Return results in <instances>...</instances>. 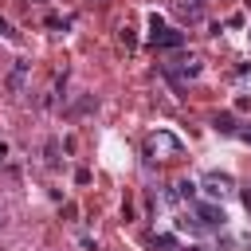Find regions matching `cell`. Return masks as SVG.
<instances>
[{"mask_svg": "<svg viewBox=\"0 0 251 251\" xmlns=\"http://www.w3.org/2000/svg\"><path fill=\"white\" fill-rule=\"evenodd\" d=\"M149 43L161 47V51H176V47H184V31L165 27V20L153 12V16H149Z\"/></svg>", "mask_w": 251, "mask_h": 251, "instance_id": "cell-1", "label": "cell"}, {"mask_svg": "<svg viewBox=\"0 0 251 251\" xmlns=\"http://www.w3.org/2000/svg\"><path fill=\"white\" fill-rule=\"evenodd\" d=\"M200 184H204V192H208L212 200H224V196H231V192H235V180H231L227 173H216V169H212V173H204V180H200Z\"/></svg>", "mask_w": 251, "mask_h": 251, "instance_id": "cell-2", "label": "cell"}, {"mask_svg": "<svg viewBox=\"0 0 251 251\" xmlns=\"http://www.w3.org/2000/svg\"><path fill=\"white\" fill-rule=\"evenodd\" d=\"M192 216L204 224V227H224V208L220 204H212V200H192Z\"/></svg>", "mask_w": 251, "mask_h": 251, "instance_id": "cell-3", "label": "cell"}, {"mask_svg": "<svg viewBox=\"0 0 251 251\" xmlns=\"http://www.w3.org/2000/svg\"><path fill=\"white\" fill-rule=\"evenodd\" d=\"M173 12L188 24H200L204 20V0H173Z\"/></svg>", "mask_w": 251, "mask_h": 251, "instance_id": "cell-4", "label": "cell"}, {"mask_svg": "<svg viewBox=\"0 0 251 251\" xmlns=\"http://www.w3.org/2000/svg\"><path fill=\"white\" fill-rule=\"evenodd\" d=\"M27 71H31V63H27V59H16V67H12V75H8V90H12V94H20V90H24Z\"/></svg>", "mask_w": 251, "mask_h": 251, "instance_id": "cell-5", "label": "cell"}, {"mask_svg": "<svg viewBox=\"0 0 251 251\" xmlns=\"http://www.w3.org/2000/svg\"><path fill=\"white\" fill-rule=\"evenodd\" d=\"M90 110H98V98H94V94H82L75 106H67V118H82V114H90Z\"/></svg>", "mask_w": 251, "mask_h": 251, "instance_id": "cell-6", "label": "cell"}, {"mask_svg": "<svg viewBox=\"0 0 251 251\" xmlns=\"http://www.w3.org/2000/svg\"><path fill=\"white\" fill-rule=\"evenodd\" d=\"M176 227H180V231H192V235H200V231H208V227H204V224H200L196 216H180V220H176Z\"/></svg>", "mask_w": 251, "mask_h": 251, "instance_id": "cell-7", "label": "cell"}, {"mask_svg": "<svg viewBox=\"0 0 251 251\" xmlns=\"http://www.w3.org/2000/svg\"><path fill=\"white\" fill-rule=\"evenodd\" d=\"M153 145H161V149H169V153H180V141H176L173 133H157V137H153Z\"/></svg>", "mask_w": 251, "mask_h": 251, "instance_id": "cell-8", "label": "cell"}, {"mask_svg": "<svg viewBox=\"0 0 251 251\" xmlns=\"http://www.w3.org/2000/svg\"><path fill=\"white\" fill-rule=\"evenodd\" d=\"M216 129H220V133H235L239 126H235V118H231V114H216Z\"/></svg>", "mask_w": 251, "mask_h": 251, "instance_id": "cell-9", "label": "cell"}, {"mask_svg": "<svg viewBox=\"0 0 251 251\" xmlns=\"http://www.w3.org/2000/svg\"><path fill=\"white\" fill-rule=\"evenodd\" d=\"M43 24H47V27H55V31H67V27H71V20H67V16H55V12H51Z\"/></svg>", "mask_w": 251, "mask_h": 251, "instance_id": "cell-10", "label": "cell"}, {"mask_svg": "<svg viewBox=\"0 0 251 251\" xmlns=\"http://www.w3.org/2000/svg\"><path fill=\"white\" fill-rule=\"evenodd\" d=\"M43 153H47V165H59V141H55V137L47 141V149H43Z\"/></svg>", "mask_w": 251, "mask_h": 251, "instance_id": "cell-11", "label": "cell"}, {"mask_svg": "<svg viewBox=\"0 0 251 251\" xmlns=\"http://www.w3.org/2000/svg\"><path fill=\"white\" fill-rule=\"evenodd\" d=\"M0 35H4V39H12V43L20 39V31H16V27H12V24L4 20V16H0Z\"/></svg>", "mask_w": 251, "mask_h": 251, "instance_id": "cell-12", "label": "cell"}, {"mask_svg": "<svg viewBox=\"0 0 251 251\" xmlns=\"http://www.w3.org/2000/svg\"><path fill=\"white\" fill-rule=\"evenodd\" d=\"M176 192H180L184 200H192V196H196V184H192V180H180V184H176Z\"/></svg>", "mask_w": 251, "mask_h": 251, "instance_id": "cell-13", "label": "cell"}, {"mask_svg": "<svg viewBox=\"0 0 251 251\" xmlns=\"http://www.w3.org/2000/svg\"><path fill=\"white\" fill-rule=\"evenodd\" d=\"M153 247H161V251H173V247H176V239H173V235H157V239H153Z\"/></svg>", "mask_w": 251, "mask_h": 251, "instance_id": "cell-14", "label": "cell"}, {"mask_svg": "<svg viewBox=\"0 0 251 251\" xmlns=\"http://www.w3.org/2000/svg\"><path fill=\"white\" fill-rule=\"evenodd\" d=\"M122 43H126V47H137V39H133V31H129V27H122Z\"/></svg>", "mask_w": 251, "mask_h": 251, "instance_id": "cell-15", "label": "cell"}, {"mask_svg": "<svg viewBox=\"0 0 251 251\" xmlns=\"http://www.w3.org/2000/svg\"><path fill=\"white\" fill-rule=\"evenodd\" d=\"M239 196H243V208H247V212H251V184H247V188H243V192H239Z\"/></svg>", "mask_w": 251, "mask_h": 251, "instance_id": "cell-16", "label": "cell"}, {"mask_svg": "<svg viewBox=\"0 0 251 251\" xmlns=\"http://www.w3.org/2000/svg\"><path fill=\"white\" fill-rule=\"evenodd\" d=\"M235 137H243V141H251V129H235Z\"/></svg>", "mask_w": 251, "mask_h": 251, "instance_id": "cell-17", "label": "cell"}, {"mask_svg": "<svg viewBox=\"0 0 251 251\" xmlns=\"http://www.w3.org/2000/svg\"><path fill=\"white\" fill-rule=\"evenodd\" d=\"M4 157H8V145H4V141H0V161H4Z\"/></svg>", "mask_w": 251, "mask_h": 251, "instance_id": "cell-18", "label": "cell"}, {"mask_svg": "<svg viewBox=\"0 0 251 251\" xmlns=\"http://www.w3.org/2000/svg\"><path fill=\"white\" fill-rule=\"evenodd\" d=\"M247 8H251V0H247Z\"/></svg>", "mask_w": 251, "mask_h": 251, "instance_id": "cell-19", "label": "cell"}]
</instances>
